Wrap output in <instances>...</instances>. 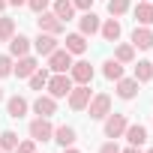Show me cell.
I'll list each match as a JSON object with an SVG mask.
<instances>
[{"instance_id":"6da1fadb","label":"cell","mask_w":153,"mask_h":153,"mask_svg":"<svg viewBox=\"0 0 153 153\" xmlns=\"http://www.w3.org/2000/svg\"><path fill=\"white\" fill-rule=\"evenodd\" d=\"M72 87H75V84H72V78H69V72H51V78H48V84H45L48 96H54V99H66Z\"/></svg>"},{"instance_id":"7a4b0ae2","label":"cell","mask_w":153,"mask_h":153,"mask_svg":"<svg viewBox=\"0 0 153 153\" xmlns=\"http://www.w3.org/2000/svg\"><path fill=\"white\" fill-rule=\"evenodd\" d=\"M84 111L90 114V120H105V117L111 114V96H108V93H93Z\"/></svg>"},{"instance_id":"3957f363","label":"cell","mask_w":153,"mask_h":153,"mask_svg":"<svg viewBox=\"0 0 153 153\" xmlns=\"http://www.w3.org/2000/svg\"><path fill=\"white\" fill-rule=\"evenodd\" d=\"M126 126H129V117L126 114H108L105 120H102V132H105V138H123V132H126Z\"/></svg>"},{"instance_id":"277c9868","label":"cell","mask_w":153,"mask_h":153,"mask_svg":"<svg viewBox=\"0 0 153 153\" xmlns=\"http://www.w3.org/2000/svg\"><path fill=\"white\" fill-rule=\"evenodd\" d=\"M36 27H39V33H51V36H60L66 24H63V21H60V18L51 12V9H45V12H39V15H36Z\"/></svg>"},{"instance_id":"5b68a950","label":"cell","mask_w":153,"mask_h":153,"mask_svg":"<svg viewBox=\"0 0 153 153\" xmlns=\"http://www.w3.org/2000/svg\"><path fill=\"white\" fill-rule=\"evenodd\" d=\"M27 135H30L33 141H51V135H54L51 117H36V120H30V126H27Z\"/></svg>"},{"instance_id":"8992f818","label":"cell","mask_w":153,"mask_h":153,"mask_svg":"<svg viewBox=\"0 0 153 153\" xmlns=\"http://www.w3.org/2000/svg\"><path fill=\"white\" fill-rule=\"evenodd\" d=\"M90 84H75L72 90H69V96H66V102H69V108L72 111H84L87 108V102H90Z\"/></svg>"},{"instance_id":"52a82bcc","label":"cell","mask_w":153,"mask_h":153,"mask_svg":"<svg viewBox=\"0 0 153 153\" xmlns=\"http://www.w3.org/2000/svg\"><path fill=\"white\" fill-rule=\"evenodd\" d=\"M69 78H72V84H90V81H93V66H90L87 60H72Z\"/></svg>"},{"instance_id":"ba28073f","label":"cell","mask_w":153,"mask_h":153,"mask_svg":"<svg viewBox=\"0 0 153 153\" xmlns=\"http://www.w3.org/2000/svg\"><path fill=\"white\" fill-rule=\"evenodd\" d=\"M30 108H33L36 117H51V114H57V99L48 96V93H39V96L30 102Z\"/></svg>"},{"instance_id":"9c48e42d","label":"cell","mask_w":153,"mask_h":153,"mask_svg":"<svg viewBox=\"0 0 153 153\" xmlns=\"http://www.w3.org/2000/svg\"><path fill=\"white\" fill-rule=\"evenodd\" d=\"M39 69V60L33 54H24V57H15V66H12V75L15 78H30V75Z\"/></svg>"},{"instance_id":"30bf717a","label":"cell","mask_w":153,"mask_h":153,"mask_svg":"<svg viewBox=\"0 0 153 153\" xmlns=\"http://www.w3.org/2000/svg\"><path fill=\"white\" fill-rule=\"evenodd\" d=\"M69 66H72V54L66 48H54L48 54V69L51 72H69Z\"/></svg>"},{"instance_id":"8fae6325","label":"cell","mask_w":153,"mask_h":153,"mask_svg":"<svg viewBox=\"0 0 153 153\" xmlns=\"http://www.w3.org/2000/svg\"><path fill=\"white\" fill-rule=\"evenodd\" d=\"M132 48L135 51H150L153 48V30L150 27H141V24H135V30H132Z\"/></svg>"},{"instance_id":"7c38bea8","label":"cell","mask_w":153,"mask_h":153,"mask_svg":"<svg viewBox=\"0 0 153 153\" xmlns=\"http://www.w3.org/2000/svg\"><path fill=\"white\" fill-rule=\"evenodd\" d=\"M99 27H102V18L90 9V12H81V18H78V33H84V36H93V33H99Z\"/></svg>"},{"instance_id":"4fadbf2b","label":"cell","mask_w":153,"mask_h":153,"mask_svg":"<svg viewBox=\"0 0 153 153\" xmlns=\"http://www.w3.org/2000/svg\"><path fill=\"white\" fill-rule=\"evenodd\" d=\"M51 141H57L60 147H72L75 141H78V132H75V126L63 123V126H54V135H51Z\"/></svg>"},{"instance_id":"5bb4252c","label":"cell","mask_w":153,"mask_h":153,"mask_svg":"<svg viewBox=\"0 0 153 153\" xmlns=\"http://www.w3.org/2000/svg\"><path fill=\"white\" fill-rule=\"evenodd\" d=\"M123 138H126L132 147H144V144H147V126H144V123H129L126 132H123Z\"/></svg>"},{"instance_id":"9a60e30c","label":"cell","mask_w":153,"mask_h":153,"mask_svg":"<svg viewBox=\"0 0 153 153\" xmlns=\"http://www.w3.org/2000/svg\"><path fill=\"white\" fill-rule=\"evenodd\" d=\"M6 45H9V54H12V57H24V54H30V48H33V39H27L24 33H15V36L6 42Z\"/></svg>"},{"instance_id":"2e32d148","label":"cell","mask_w":153,"mask_h":153,"mask_svg":"<svg viewBox=\"0 0 153 153\" xmlns=\"http://www.w3.org/2000/svg\"><path fill=\"white\" fill-rule=\"evenodd\" d=\"M54 48H60V45H57V36H51V33H39V36L33 39V51H36L39 57H48Z\"/></svg>"},{"instance_id":"e0dca14e","label":"cell","mask_w":153,"mask_h":153,"mask_svg":"<svg viewBox=\"0 0 153 153\" xmlns=\"http://www.w3.org/2000/svg\"><path fill=\"white\" fill-rule=\"evenodd\" d=\"M27 111H30V102H27L24 96H9V99H6V114H9L12 120H21Z\"/></svg>"},{"instance_id":"ac0fdd59","label":"cell","mask_w":153,"mask_h":153,"mask_svg":"<svg viewBox=\"0 0 153 153\" xmlns=\"http://www.w3.org/2000/svg\"><path fill=\"white\" fill-rule=\"evenodd\" d=\"M114 84H117V96H120V99H126V102H129V99H135V96H138V87H141L135 78H126V75H123V78H117Z\"/></svg>"},{"instance_id":"d6986e66","label":"cell","mask_w":153,"mask_h":153,"mask_svg":"<svg viewBox=\"0 0 153 153\" xmlns=\"http://www.w3.org/2000/svg\"><path fill=\"white\" fill-rule=\"evenodd\" d=\"M120 33H123L120 18H105V21H102V27H99V36H102L105 42H117V39H120Z\"/></svg>"},{"instance_id":"ffe728a7","label":"cell","mask_w":153,"mask_h":153,"mask_svg":"<svg viewBox=\"0 0 153 153\" xmlns=\"http://www.w3.org/2000/svg\"><path fill=\"white\" fill-rule=\"evenodd\" d=\"M63 48H66L72 57H75V54H84V51H87V36H84V33H66V45H63Z\"/></svg>"},{"instance_id":"44dd1931","label":"cell","mask_w":153,"mask_h":153,"mask_svg":"<svg viewBox=\"0 0 153 153\" xmlns=\"http://www.w3.org/2000/svg\"><path fill=\"white\" fill-rule=\"evenodd\" d=\"M135 24H141V27H150L153 24V3H150V0H138V6H135Z\"/></svg>"},{"instance_id":"7402d4cb","label":"cell","mask_w":153,"mask_h":153,"mask_svg":"<svg viewBox=\"0 0 153 153\" xmlns=\"http://www.w3.org/2000/svg\"><path fill=\"white\" fill-rule=\"evenodd\" d=\"M51 12L66 24L69 18H75V6H72V0H51Z\"/></svg>"},{"instance_id":"603a6c76","label":"cell","mask_w":153,"mask_h":153,"mask_svg":"<svg viewBox=\"0 0 153 153\" xmlns=\"http://www.w3.org/2000/svg\"><path fill=\"white\" fill-rule=\"evenodd\" d=\"M102 75H105L108 81H117V78H123V75H126V69H123V63H120V60L108 57V60L102 63Z\"/></svg>"},{"instance_id":"cb8c5ba5","label":"cell","mask_w":153,"mask_h":153,"mask_svg":"<svg viewBox=\"0 0 153 153\" xmlns=\"http://www.w3.org/2000/svg\"><path fill=\"white\" fill-rule=\"evenodd\" d=\"M132 78H135L138 84H147V81L153 78V60H138V63H135V72H132Z\"/></svg>"},{"instance_id":"d4e9b609","label":"cell","mask_w":153,"mask_h":153,"mask_svg":"<svg viewBox=\"0 0 153 153\" xmlns=\"http://www.w3.org/2000/svg\"><path fill=\"white\" fill-rule=\"evenodd\" d=\"M114 60H120L123 66L135 63V48H132V42H120V45H114Z\"/></svg>"},{"instance_id":"484cf974","label":"cell","mask_w":153,"mask_h":153,"mask_svg":"<svg viewBox=\"0 0 153 153\" xmlns=\"http://www.w3.org/2000/svg\"><path fill=\"white\" fill-rule=\"evenodd\" d=\"M48 78H51V69H48V66H39L27 81H30V87H33V90H39V93H42V90H45V84H48Z\"/></svg>"},{"instance_id":"4316f807","label":"cell","mask_w":153,"mask_h":153,"mask_svg":"<svg viewBox=\"0 0 153 153\" xmlns=\"http://www.w3.org/2000/svg\"><path fill=\"white\" fill-rule=\"evenodd\" d=\"M18 132H12V129H6V132H0V150L3 153H15V147H18Z\"/></svg>"},{"instance_id":"83f0119b","label":"cell","mask_w":153,"mask_h":153,"mask_svg":"<svg viewBox=\"0 0 153 153\" xmlns=\"http://www.w3.org/2000/svg\"><path fill=\"white\" fill-rule=\"evenodd\" d=\"M15 33H18V30H15V18L0 15V42H9Z\"/></svg>"},{"instance_id":"f1b7e54d","label":"cell","mask_w":153,"mask_h":153,"mask_svg":"<svg viewBox=\"0 0 153 153\" xmlns=\"http://www.w3.org/2000/svg\"><path fill=\"white\" fill-rule=\"evenodd\" d=\"M129 6H132V0H108V15L111 18H120V15L129 12Z\"/></svg>"},{"instance_id":"f546056e","label":"cell","mask_w":153,"mask_h":153,"mask_svg":"<svg viewBox=\"0 0 153 153\" xmlns=\"http://www.w3.org/2000/svg\"><path fill=\"white\" fill-rule=\"evenodd\" d=\"M12 66H15V57L12 54H0V78H9Z\"/></svg>"},{"instance_id":"4dcf8cb0","label":"cell","mask_w":153,"mask_h":153,"mask_svg":"<svg viewBox=\"0 0 153 153\" xmlns=\"http://www.w3.org/2000/svg\"><path fill=\"white\" fill-rule=\"evenodd\" d=\"M15 153H36V141H33V138H24V141H18Z\"/></svg>"},{"instance_id":"1f68e13d","label":"cell","mask_w":153,"mask_h":153,"mask_svg":"<svg viewBox=\"0 0 153 153\" xmlns=\"http://www.w3.org/2000/svg\"><path fill=\"white\" fill-rule=\"evenodd\" d=\"M27 6L39 15V12H45V9H51V0H27Z\"/></svg>"},{"instance_id":"d6a6232c","label":"cell","mask_w":153,"mask_h":153,"mask_svg":"<svg viewBox=\"0 0 153 153\" xmlns=\"http://www.w3.org/2000/svg\"><path fill=\"white\" fill-rule=\"evenodd\" d=\"M72 6H75V12H90L93 0H72Z\"/></svg>"},{"instance_id":"836d02e7","label":"cell","mask_w":153,"mask_h":153,"mask_svg":"<svg viewBox=\"0 0 153 153\" xmlns=\"http://www.w3.org/2000/svg\"><path fill=\"white\" fill-rule=\"evenodd\" d=\"M99 153H120V147H117V141H111V138H108V141L99 147Z\"/></svg>"},{"instance_id":"e575fe53","label":"cell","mask_w":153,"mask_h":153,"mask_svg":"<svg viewBox=\"0 0 153 153\" xmlns=\"http://www.w3.org/2000/svg\"><path fill=\"white\" fill-rule=\"evenodd\" d=\"M120 153H144V150H141V147H132V144H129V147H126V150H120Z\"/></svg>"},{"instance_id":"d590c367","label":"cell","mask_w":153,"mask_h":153,"mask_svg":"<svg viewBox=\"0 0 153 153\" xmlns=\"http://www.w3.org/2000/svg\"><path fill=\"white\" fill-rule=\"evenodd\" d=\"M9 6H27V0H6Z\"/></svg>"},{"instance_id":"8d00e7d4","label":"cell","mask_w":153,"mask_h":153,"mask_svg":"<svg viewBox=\"0 0 153 153\" xmlns=\"http://www.w3.org/2000/svg\"><path fill=\"white\" fill-rule=\"evenodd\" d=\"M63 153H81V150L75 147V144H72V147H63Z\"/></svg>"},{"instance_id":"74e56055","label":"cell","mask_w":153,"mask_h":153,"mask_svg":"<svg viewBox=\"0 0 153 153\" xmlns=\"http://www.w3.org/2000/svg\"><path fill=\"white\" fill-rule=\"evenodd\" d=\"M6 6H9V3H6V0H0V12H3V9H6Z\"/></svg>"},{"instance_id":"f35d334b","label":"cell","mask_w":153,"mask_h":153,"mask_svg":"<svg viewBox=\"0 0 153 153\" xmlns=\"http://www.w3.org/2000/svg\"><path fill=\"white\" fill-rule=\"evenodd\" d=\"M3 99H6V93H3V87H0V102H3Z\"/></svg>"},{"instance_id":"ab89813d","label":"cell","mask_w":153,"mask_h":153,"mask_svg":"<svg viewBox=\"0 0 153 153\" xmlns=\"http://www.w3.org/2000/svg\"><path fill=\"white\" fill-rule=\"evenodd\" d=\"M144 153H153V147H150V150H144Z\"/></svg>"},{"instance_id":"60d3db41","label":"cell","mask_w":153,"mask_h":153,"mask_svg":"<svg viewBox=\"0 0 153 153\" xmlns=\"http://www.w3.org/2000/svg\"><path fill=\"white\" fill-rule=\"evenodd\" d=\"M0 153H3V150H0Z\"/></svg>"}]
</instances>
